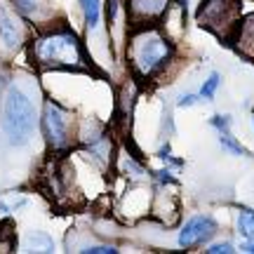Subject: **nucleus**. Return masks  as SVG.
I'll return each instance as SVG.
<instances>
[{"instance_id": "f257e3e1", "label": "nucleus", "mask_w": 254, "mask_h": 254, "mask_svg": "<svg viewBox=\"0 0 254 254\" xmlns=\"http://www.w3.org/2000/svg\"><path fill=\"white\" fill-rule=\"evenodd\" d=\"M33 57L45 68H73V71L87 68L80 40L71 28H59L40 36L33 45Z\"/></svg>"}, {"instance_id": "f03ea898", "label": "nucleus", "mask_w": 254, "mask_h": 254, "mask_svg": "<svg viewBox=\"0 0 254 254\" xmlns=\"http://www.w3.org/2000/svg\"><path fill=\"white\" fill-rule=\"evenodd\" d=\"M170 55H172V45L155 24H148V26L134 31L132 43H129V59L141 75H151V73L160 71L167 64Z\"/></svg>"}, {"instance_id": "7ed1b4c3", "label": "nucleus", "mask_w": 254, "mask_h": 254, "mask_svg": "<svg viewBox=\"0 0 254 254\" xmlns=\"http://www.w3.org/2000/svg\"><path fill=\"white\" fill-rule=\"evenodd\" d=\"M2 132L12 146H24L33 132V106L31 99L17 87L7 92L2 111Z\"/></svg>"}, {"instance_id": "20e7f679", "label": "nucleus", "mask_w": 254, "mask_h": 254, "mask_svg": "<svg viewBox=\"0 0 254 254\" xmlns=\"http://www.w3.org/2000/svg\"><path fill=\"white\" fill-rule=\"evenodd\" d=\"M195 17L214 36L233 40L240 24V0H202Z\"/></svg>"}, {"instance_id": "39448f33", "label": "nucleus", "mask_w": 254, "mask_h": 254, "mask_svg": "<svg viewBox=\"0 0 254 254\" xmlns=\"http://www.w3.org/2000/svg\"><path fill=\"white\" fill-rule=\"evenodd\" d=\"M66 120L68 118L62 106L55 101H47L45 111H43V132L52 148H64L68 144V123Z\"/></svg>"}, {"instance_id": "423d86ee", "label": "nucleus", "mask_w": 254, "mask_h": 254, "mask_svg": "<svg viewBox=\"0 0 254 254\" xmlns=\"http://www.w3.org/2000/svg\"><path fill=\"white\" fill-rule=\"evenodd\" d=\"M214 231H217V224L212 221L209 217H193L189 219L186 224H184L182 233H179V247H193L202 243V240H207V238L214 236Z\"/></svg>"}, {"instance_id": "0eeeda50", "label": "nucleus", "mask_w": 254, "mask_h": 254, "mask_svg": "<svg viewBox=\"0 0 254 254\" xmlns=\"http://www.w3.org/2000/svg\"><path fill=\"white\" fill-rule=\"evenodd\" d=\"M170 0H129V19L136 26L155 24L165 14Z\"/></svg>"}, {"instance_id": "6e6552de", "label": "nucleus", "mask_w": 254, "mask_h": 254, "mask_svg": "<svg viewBox=\"0 0 254 254\" xmlns=\"http://www.w3.org/2000/svg\"><path fill=\"white\" fill-rule=\"evenodd\" d=\"M0 40L7 50H17L21 45V28L7 9L0 7Z\"/></svg>"}, {"instance_id": "1a4fd4ad", "label": "nucleus", "mask_w": 254, "mask_h": 254, "mask_svg": "<svg viewBox=\"0 0 254 254\" xmlns=\"http://www.w3.org/2000/svg\"><path fill=\"white\" fill-rule=\"evenodd\" d=\"M233 40L238 43V50L247 57H254V14L243 21V24H238V31Z\"/></svg>"}, {"instance_id": "9d476101", "label": "nucleus", "mask_w": 254, "mask_h": 254, "mask_svg": "<svg viewBox=\"0 0 254 254\" xmlns=\"http://www.w3.org/2000/svg\"><path fill=\"white\" fill-rule=\"evenodd\" d=\"M80 5H82L85 21H87V28H97V24H99V14H101L99 0H80Z\"/></svg>"}, {"instance_id": "9b49d317", "label": "nucleus", "mask_w": 254, "mask_h": 254, "mask_svg": "<svg viewBox=\"0 0 254 254\" xmlns=\"http://www.w3.org/2000/svg\"><path fill=\"white\" fill-rule=\"evenodd\" d=\"M28 247H31L33 252H52V250H55V243H52V238H47L45 233H33V236L28 238Z\"/></svg>"}, {"instance_id": "f8f14e48", "label": "nucleus", "mask_w": 254, "mask_h": 254, "mask_svg": "<svg viewBox=\"0 0 254 254\" xmlns=\"http://www.w3.org/2000/svg\"><path fill=\"white\" fill-rule=\"evenodd\" d=\"M238 231L240 236H245L247 240H254V212H243L238 217Z\"/></svg>"}, {"instance_id": "ddd939ff", "label": "nucleus", "mask_w": 254, "mask_h": 254, "mask_svg": "<svg viewBox=\"0 0 254 254\" xmlns=\"http://www.w3.org/2000/svg\"><path fill=\"white\" fill-rule=\"evenodd\" d=\"M219 144L224 146V148H226V151H231V153H236V155H250L247 153V148L245 146H240L236 141V139H233V136L228 134V132H219Z\"/></svg>"}, {"instance_id": "4468645a", "label": "nucleus", "mask_w": 254, "mask_h": 254, "mask_svg": "<svg viewBox=\"0 0 254 254\" xmlns=\"http://www.w3.org/2000/svg\"><path fill=\"white\" fill-rule=\"evenodd\" d=\"M219 85H221V75H219V73H212V75H209L207 80H205V85H202V90H200V99H212Z\"/></svg>"}, {"instance_id": "2eb2a0df", "label": "nucleus", "mask_w": 254, "mask_h": 254, "mask_svg": "<svg viewBox=\"0 0 254 254\" xmlns=\"http://www.w3.org/2000/svg\"><path fill=\"white\" fill-rule=\"evenodd\" d=\"M14 7L21 12V14H33L38 9V0H12Z\"/></svg>"}, {"instance_id": "dca6fc26", "label": "nucleus", "mask_w": 254, "mask_h": 254, "mask_svg": "<svg viewBox=\"0 0 254 254\" xmlns=\"http://www.w3.org/2000/svg\"><path fill=\"white\" fill-rule=\"evenodd\" d=\"M209 125L217 127L219 132H228V127H231V118H228V116H214V118L209 120Z\"/></svg>"}, {"instance_id": "f3484780", "label": "nucleus", "mask_w": 254, "mask_h": 254, "mask_svg": "<svg viewBox=\"0 0 254 254\" xmlns=\"http://www.w3.org/2000/svg\"><path fill=\"white\" fill-rule=\"evenodd\" d=\"M158 158H160V160H165V163L174 165V167H182V165H184V160H177V158H172V155H170V146H165V148H160V153H158Z\"/></svg>"}, {"instance_id": "a211bd4d", "label": "nucleus", "mask_w": 254, "mask_h": 254, "mask_svg": "<svg viewBox=\"0 0 254 254\" xmlns=\"http://www.w3.org/2000/svg\"><path fill=\"white\" fill-rule=\"evenodd\" d=\"M209 254H231V252H236V250H233V245H231V243H217V245H212L207 250Z\"/></svg>"}, {"instance_id": "6ab92c4d", "label": "nucleus", "mask_w": 254, "mask_h": 254, "mask_svg": "<svg viewBox=\"0 0 254 254\" xmlns=\"http://www.w3.org/2000/svg\"><path fill=\"white\" fill-rule=\"evenodd\" d=\"M82 252H87V254H116L118 250L113 245H97V247H87V250H82Z\"/></svg>"}, {"instance_id": "aec40b11", "label": "nucleus", "mask_w": 254, "mask_h": 254, "mask_svg": "<svg viewBox=\"0 0 254 254\" xmlns=\"http://www.w3.org/2000/svg\"><path fill=\"white\" fill-rule=\"evenodd\" d=\"M24 205H26V200H24V198L12 200V202H5V200H0V212H12V209L24 207Z\"/></svg>"}, {"instance_id": "412c9836", "label": "nucleus", "mask_w": 254, "mask_h": 254, "mask_svg": "<svg viewBox=\"0 0 254 254\" xmlns=\"http://www.w3.org/2000/svg\"><path fill=\"white\" fill-rule=\"evenodd\" d=\"M198 101H200V94H182L179 101H177V106L186 109V106H193V104H198Z\"/></svg>"}, {"instance_id": "4be33fe9", "label": "nucleus", "mask_w": 254, "mask_h": 254, "mask_svg": "<svg viewBox=\"0 0 254 254\" xmlns=\"http://www.w3.org/2000/svg\"><path fill=\"white\" fill-rule=\"evenodd\" d=\"M155 179L160 184H174V177L170 170H160V172H155Z\"/></svg>"}, {"instance_id": "5701e85b", "label": "nucleus", "mask_w": 254, "mask_h": 254, "mask_svg": "<svg viewBox=\"0 0 254 254\" xmlns=\"http://www.w3.org/2000/svg\"><path fill=\"white\" fill-rule=\"evenodd\" d=\"M243 250H245V252H252V254H254V240H247L245 245H243Z\"/></svg>"}, {"instance_id": "b1692460", "label": "nucleus", "mask_w": 254, "mask_h": 254, "mask_svg": "<svg viewBox=\"0 0 254 254\" xmlns=\"http://www.w3.org/2000/svg\"><path fill=\"white\" fill-rule=\"evenodd\" d=\"M2 85H5V78H2V75H0V90H2Z\"/></svg>"}]
</instances>
